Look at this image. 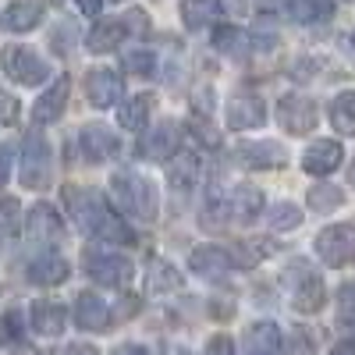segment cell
Instances as JSON below:
<instances>
[{
	"label": "cell",
	"instance_id": "6da1fadb",
	"mask_svg": "<svg viewBox=\"0 0 355 355\" xmlns=\"http://www.w3.org/2000/svg\"><path fill=\"white\" fill-rule=\"evenodd\" d=\"M64 199H68V206H71L75 220H78L89 234H93V239H100V242H107V245H135V231H132L121 217H117L100 196L78 192V189H64Z\"/></svg>",
	"mask_w": 355,
	"mask_h": 355
},
{
	"label": "cell",
	"instance_id": "7a4b0ae2",
	"mask_svg": "<svg viewBox=\"0 0 355 355\" xmlns=\"http://www.w3.org/2000/svg\"><path fill=\"white\" fill-rule=\"evenodd\" d=\"M110 192L128 210V217H135V220H153L157 217V185L150 178H142L139 171H132V167L117 171L110 178Z\"/></svg>",
	"mask_w": 355,
	"mask_h": 355
},
{
	"label": "cell",
	"instance_id": "3957f363",
	"mask_svg": "<svg viewBox=\"0 0 355 355\" xmlns=\"http://www.w3.org/2000/svg\"><path fill=\"white\" fill-rule=\"evenodd\" d=\"M50 171H53V157H50V146L43 135H28L25 146H21V167H18V178L25 189H46L50 185Z\"/></svg>",
	"mask_w": 355,
	"mask_h": 355
},
{
	"label": "cell",
	"instance_id": "277c9868",
	"mask_svg": "<svg viewBox=\"0 0 355 355\" xmlns=\"http://www.w3.org/2000/svg\"><path fill=\"white\" fill-rule=\"evenodd\" d=\"M85 274L93 277L96 284H107V288H125L132 281V263L125 256H117L110 249H89L85 256Z\"/></svg>",
	"mask_w": 355,
	"mask_h": 355
},
{
	"label": "cell",
	"instance_id": "5b68a950",
	"mask_svg": "<svg viewBox=\"0 0 355 355\" xmlns=\"http://www.w3.org/2000/svg\"><path fill=\"white\" fill-rule=\"evenodd\" d=\"M316 256L327 266H348L355 263V227L352 224H331L320 231Z\"/></svg>",
	"mask_w": 355,
	"mask_h": 355
},
{
	"label": "cell",
	"instance_id": "8992f818",
	"mask_svg": "<svg viewBox=\"0 0 355 355\" xmlns=\"http://www.w3.org/2000/svg\"><path fill=\"white\" fill-rule=\"evenodd\" d=\"M0 64H4V71L21 82V85H40L50 78V68L46 61H40L36 50H28V46H4V53H0Z\"/></svg>",
	"mask_w": 355,
	"mask_h": 355
},
{
	"label": "cell",
	"instance_id": "52a82bcc",
	"mask_svg": "<svg viewBox=\"0 0 355 355\" xmlns=\"http://www.w3.org/2000/svg\"><path fill=\"white\" fill-rule=\"evenodd\" d=\"M277 121H281V128L291 132V135H306V132L316 128V103L306 100V96H299V93L281 96V103H277Z\"/></svg>",
	"mask_w": 355,
	"mask_h": 355
},
{
	"label": "cell",
	"instance_id": "ba28073f",
	"mask_svg": "<svg viewBox=\"0 0 355 355\" xmlns=\"http://www.w3.org/2000/svg\"><path fill=\"white\" fill-rule=\"evenodd\" d=\"M327 302L323 281L309 270V266H295V281H291V306L299 313H320Z\"/></svg>",
	"mask_w": 355,
	"mask_h": 355
},
{
	"label": "cell",
	"instance_id": "9c48e42d",
	"mask_svg": "<svg viewBox=\"0 0 355 355\" xmlns=\"http://www.w3.org/2000/svg\"><path fill=\"white\" fill-rule=\"evenodd\" d=\"M263 125H266V107H263L259 96H252V93L231 96V103H227V128L249 132V128H263Z\"/></svg>",
	"mask_w": 355,
	"mask_h": 355
},
{
	"label": "cell",
	"instance_id": "30bf717a",
	"mask_svg": "<svg viewBox=\"0 0 355 355\" xmlns=\"http://www.w3.org/2000/svg\"><path fill=\"white\" fill-rule=\"evenodd\" d=\"M78 146H82V157L89 164H103L107 157H114L121 150V139H117L107 125H85L82 135H78Z\"/></svg>",
	"mask_w": 355,
	"mask_h": 355
},
{
	"label": "cell",
	"instance_id": "8fae6325",
	"mask_svg": "<svg viewBox=\"0 0 355 355\" xmlns=\"http://www.w3.org/2000/svg\"><path fill=\"white\" fill-rule=\"evenodd\" d=\"M85 96H89V103L100 107V110L114 107L117 100H121V78H117V71L93 68V71L85 75Z\"/></svg>",
	"mask_w": 355,
	"mask_h": 355
},
{
	"label": "cell",
	"instance_id": "7c38bea8",
	"mask_svg": "<svg viewBox=\"0 0 355 355\" xmlns=\"http://www.w3.org/2000/svg\"><path fill=\"white\" fill-rule=\"evenodd\" d=\"M231 266H234V259H231V252L220 249V245H202V249H196V252L189 256V270H192L196 277H206V281H220Z\"/></svg>",
	"mask_w": 355,
	"mask_h": 355
},
{
	"label": "cell",
	"instance_id": "4fadbf2b",
	"mask_svg": "<svg viewBox=\"0 0 355 355\" xmlns=\"http://www.w3.org/2000/svg\"><path fill=\"white\" fill-rule=\"evenodd\" d=\"M68 96H71V78L68 75H61L57 78L46 93L36 100V107H33V121L36 125H50V121H57V117L64 114V107H68Z\"/></svg>",
	"mask_w": 355,
	"mask_h": 355
},
{
	"label": "cell",
	"instance_id": "5bb4252c",
	"mask_svg": "<svg viewBox=\"0 0 355 355\" xmlns=\"http://www.w3.org/2000/svg\"><path fill=\"white\" fill-rule=\"evenodd\" d=\"M341 160H345V150H341V142H334V139H320L302 153V167L309 174H316V178L334 174L341 167Z\"/></svg>",
	"mask_w": 355,
	"mask_h": 355
},
{
	"label": "cell",
	"instance_id": "9a60e30c",
	"mask_svg": "<svg viewBox=\"0 0 355 355\" xmlns=\"http://www.w3.org/2000/svg\"><path fill=\"white\" fill-rule=\"evenodd\" d=\"M75 323L82 331H107L114 323V313H110V306L100 299V295L82 291L78 302H75Z\"/></svg>",
	"mask_w": 355,
	"mask_h": 355
},
{
	"label": "cell",
	"instance_id": "2e32d148",
	"mask_svg": "<svg viewBox=\"0 0 355 355\" xmlns=\"http://www.w3.org/2000/svg\"><path fill=\"white\" fill-rule=\"evenodd\" d=\"M214 43L227 57H249L252 46H274V40H259V36L245 33V28H239V25H220L214 33Z\"/></svg>",
	"mask_w": 355,
	"mask_h": 355
},
{
	"label": "cell",
	"instance_id": "e0dca14e",
	"mask_svg": "<svg viewBox=\"0 0 355 355\" xmlns=\"http://www.w3.org/2000/svg\"><path fill=\"white\" fill-rule=\"evenodd\" d=\"M68 274H71L68 259H64V256H57V252H43V256H36L33 263H28V281H33V284H43V288H50V284H64Z\"/></svg>",
	"mask_w": 355,
	"mask_h": 355
},
{
	"label": "cell",
	"instance_id": "ac0fdd59",
	"mask_svg": "<svg viewBox=\"0 0 355 355\" xmlns=\"http://www.w3.org/2000/svg\"><path fill=\"white\" fill-rule=\"evenodd\" d=\"M178 142H182L178 125L174 121H160L150 135H142V153L150 160H171L178 153Z\"/></svg>",
	"mask_w": 355,
	"mask_h": 355
},
{
	"label": "cell",
	"instance_id": "d6986e66",
	"mask_svg": "<svg viewBox=\"0 0 355 355\" xmlns=\"http://www.w3.org/2000/svg\"><path fill=\"white\" fill-rule=\"evenodd\" d=\"M239 160L245 167H256V171H270V167L284 164V150L277 142H242L239 146Z\"/></svg>",
	"mask_w": 355,
	"mask_h": 355
},
{
	"label": "cell",
	"instance_id": "ffe728a7",
	"mask_svg": "<svg viewBox=\"0 0 355 355\" xmlns=\"http://www.w3.org/2000/svg\"><path fill=\"white\" fill-rule=\"evenodd\" d=\"M245 345H249V355H281L284 338H281V327H277V323L263 320V323H252V327H249Z\"/></svg>",
	"mask_w": 355,
	"mask_h": 355
},
{
	"label": "cell",
	"instance_id": "44dd1931",
	"mask_svg": "<svg viewBox=\"0 0 355 355\" xmlns=\"http://www.w3.org/2000/svg\"><path fill=\"white\" fill-rule=\"evenodd\" d=\"M64 323H68V313L61 302H33V327L36 334L43 338H57V334H64Z\"/></svg>",
	"mask_w": 355,
	"mask_h": 355
},
{
	"label": "cell",
	"instance_id": "7402d4cb",
	"mask_svg": "<svg viewBox=\"0 0 355 355\" xmlns=\"http://www.w3.org/2000/svg\"><path fill=\"white\" fill-rule=\"evenodd\" d=\"M178 288H182V277H178V270H174L167 259L153 256L150 266H146V291L160 299V295H171V291H178Z\"/></svg>",
	"mask_w": 355,
	"mask_h": 355
},
{
	"label": "cell",
	"instance_id": "603a6c76",
	"mask_svg": "<svg viewBox=\"0 0 355 355\" xmlns=\"http://www.w3.org/2000/svg\"><path fill=\"white\" fill-rule=\"evenodd\" d=\"M25 231L33 234V239H43V242H50V239H61L64 224H61V217H57V210H50L46 202H40V206H33V210H28Z\"/></svg>",
	"mask_w": 355,
	"mask_h": 355
},
{
	"label": "cell",
	"instance_id": "cb8c5ba5",
	"mask_svg": "<svg viewBox=\"0 0 355 355\" xmlns=\"http://www.w3.org/2000/svg\"><path fill=\"white\" fill-rule=\"evenodd\" d=\"M43 21V4L40 0H15V4L4 11V25L11 33H28Z\"/></svg>",
	"mask_w": 355,
	"mask_h": 355
},
{
	"label": "cell",
	"instance_id": "d4e9b609",
	"mask_svg": "<svg viewBox=\"0 0 355 355\" xmlns=\"http://www.w3.org/2000/svg\"><path fill=\"white\" fill-rule=\"evenodd\" d=\"M224 15V4L220 0H185L182 4V18H185V28H206V25H214L220 21Z\"/></svg>",
	"mask_w": 355,
	"mask_h": 355
},
{
	"label": "cell",
	"instance_id": "484cf974",
	"mask_svg": "<svg viewBox=\"0 0 355 355\" xmlns=\"http://www.w3.org/2000/svg\"><path fill=\"white\" fill-rule=\"evenodd\" d=\"M227 202H231V217H234V220H242V224H249V220H256V217L263 214V192L252 189V185L234 189Z\"/></svg>",
	"mask_w": 355,
	"mask_h": 355
},
{
	"label": "cell",
	"instance_id": "4316f807",
	"mask_svg": "<svg viewBox=\"0 0 355 355\" xmlns=\"http://www.w3.org/2000/svg\"><path fill=\"white\" fill-rule=\"evenodd\" d=\"M167 178H171V185L178 192H192L196 182H199V160L192 153H182V157H174L171 167H167Z\"/></svg>",
	"mask_w": 355,
	"mask_h": 355
},
{
	"label": "cell",
	"instance_id": "83f0119b",
	"mask_svg": "<svg viewBox=\"0 0 355 355\" xmlns=\"http://www.w3.org/2000/svg\"><path fill=\"white\" fill-rule=\"evenodd\" d=\"M125 33H128V28H125V21H114V18H107V21H100L96 28H93V33H89V50H93V53H107V50H114L117 43H121L125 40Z\"/></svg>",
	"mask_w": 355,
	"mask_h": 355
},
{
	"label": "cell",
	"instance_id": "f1b7e54d",
	"mask_svg": "<svg viewBox=\"0 0 355 355\" xmlns=\"http://www.w3.org/2000/svg\"><path fill=\"white\" fill-rule=\"evenodd\" d=\"M331 125L338 135H355V93H338L331 103Z\"/></svg>",
	"mask_w": 355,
	"mask_h": 355
},
{
	"label": "cell",
	"instance_id": "f546056e",
	"mask_svg": "<svg viewBox=\"0 0 355 355\" xmlns=\"http://www.w3.org/2000/svg\"><path fill=\"white\" fill-rule=\"evenodd\" d=\"M150 103H153V96H132V100H125V107L117 110V121H121L128 132H142L146 128V117H150Z\"/></svg>",
	"mask_w": 355,
	"mask_h": 355
},
{
	"label": "cell",
	"instance_id": "4dcf8cb0",
	"mask_svg": "<svg viewBox=\"0 0 355 355\" xmlns=\"http://www.w3.org/2000/svg\"><path fill=\"white\" fill-rule=\"evenodd\" d=\"M274 242L270 239H252V242H242V245H234V252H231V259H234V266H259L266 256H274Z\"/></svg>",
	"mask_w": 355,
	"mask_h": 355
},
{
	"label": "cell",
	"instance_id": "1f68e13d",
	"mask_svg": "<svg viewBox=\"0 0 355 355\" xmlns=\"http://www.w3.org/2000/svg\"><path fill=\"white\" fill-rule=\"evenodd\" d=\"M306 202H309V210H316V214H334L338 206L345 202V192L334 189V185H316V189H309Z\"/></svg>",
	"mask_w": 355,
	"mask_h": 355
},
{
	"label": "cell",
	"instance_id": "d6a6232c",
	"mask_svg": "<svg viewBox=\"0 0 355 355\" xmlns=\"http://www.w3.org/2000/svg\"><path fill=\"white\" fill-rule=\"evenodd\" d=\"M288 11L299 25H313V21H323L331 15V4H320V0H291Z\"/></svg>",
	"mask_w": 355,
	"mask_h": 355
},
{
	"label": "cell",
	"instance_id": "836d02e7",
	"mask_svg": "<svg viewBox=\"0 0 355 355\" xmlns=\"http://www.w3.org/2000/svg\"><path fill=\"white\" fill-rule=\"evenodd\" d=\"M299 220H302V210L295 202H277L270 210V227L274 231H291V227H299Z\"/></svg>",
	"mask_w": 355,
	"mask_h": 355
},
{
	"label": "cell",
	"instance_id": "e575fe53",
	"mask_svg": "<svg viewBox=\"0 0 355 355\" xmlns=\"http://www.w3.org/2000/svg\"><path fill=\"white\" fill-rule=\"evenodd\" d=\"M21 206H18V199H0V231L4 234H15V231H21Z\"/></svg>",
	"mask_w": 355,
	"mask_h": 355
},
{
	"label": "cell",
	"instance_id": "d590c367",
	"mask_svg": "<svg viewBox=\"0 0 355 355\" xmlns=\"http://www.w3.org/2000/svg\"><path fill=\"white\" fill-rule=\"evenodd\" d=\"M125 68L135 71L139 78H150L153 68H157V57L150 50H132V53H125Z\"/></svg>",
	"mask_w": 355,
	"mask_h": 355
},
{
	"label": "cell",
	"instance_id": "8d00e7d4",
	"mask_svg": "<svg viewBox=\"0 0 355 355\" xmlns=\"http://www.w3.org/2000/svg\"><path fill=\"white\" fill-rule=\"evenodd\" d=\"M338 313H341L345 323L355 320V284H345V288L338 291Z\"/></svg>",
	"mask_w": 355,
	"mask_h": 355
},
{
	"label": "cell",
	"instance_id": "74e56055",
	"mask_svg": "<svg viewBox=\"0 0 355 355\" xmlns=\"http://www.w3.org/2000/svg\"><path fill=\"white\" fill-rule=\"evenodd\" d=\"M125 28L128 33H135V36H146L150 33V18H146V11H128V18H125Z\"/></svg>",
	"mask_w": 355,
	"mask_h": 355
},
{
	"label": "cell",
	"instance_id": "f35d334b",
	"mask_svg": "<svg viewBox=\"0 0 355 355\" xmlns=\"http://www.w3.org/2000/svg\"><path fill=\"white\" fill-rule=\"evenodd\" d=\"M206 355H234V341L227 334H214L206 341Z\"/></svg>",
	"mask_w": 355,
	"mask_h": 355
},
{
	"label": "cell",
	"instance_id": "ab89813d",
	"mask_svg": "<svg viewBox=\"0 0 355 355\" xmlns=\"http://www.w3.org/2000/svg\"><path fill=\"white\" fill-rule=\"evenodd\" d=\"M18 103L11 100V96H4V93H0V121H15V117H18V110H15Z\"/></svg>",
	"mask_w": 355,
	"mask_h": 355
},
{
	"label": "cell",
	"instance_id": "60d3db41",
	"mask_svg": "<svg viewBox=\"0 0 355 355\" xmlns=\"http://www.w3.org/2000/svg\"><path fill=\"white\" fill-rule=\"evenodd\" d=\"M8 174H11V153L0 150V189L8 185Z\"/></svg>",
	"mask_w": 355,
	"mask_h": 355
},
{
	"label": "cell",
	"instance_id": "b9f144b4",
	"mask_svg": "<svg viewBox=\"0 0 355 355\" xmlns=\"http://www.w3.org/2000/svg\"><path fill=\"white\" fill-rule=\"evenodd\" d=\"M295 352H299V355H309L313 352V341L306 338V331H295Z\"/></svg>",
	"mask_w": 355,
	"mask_h": 355
},
{
	"label": "cell",
	"instance_id": "7bdbcfd3",
	"mask_svg": "<svg viewBox=\"0 0 355 355\" xmlns=\"http://www.w3.org/2000/svg\"><path fill=\"white\" fill-rule=\"evenodd\" d=\"M75 4H78V11H82V15H100L103 0H75Z\"/></svg>",
	"mask_w": 355,
	"mask_h": 355
},
{
	"label": "cell",
	"instance_id": "ee69618b",
	"mask_svg": "<svg viewBox=\"0 0 355 355\" xmlns=\"http://www.w3.org/2000/svg\"><path fill=\"white\" fill-rule=\"evenodd\" d=\"M114 355H150L142 345H121V348H114Z\"/></svg>",
	"mask_w": 355,
	"mask_h": 355
},
{
	"label": "cell",
	"instance_id": "f6af8a7d",
	"mask_svg": "<svg viewBox=\"0 0 355 355\" xmlns=\"http://www.w3.org/2000/svg\"><path fill=\"white\" fill-rule=\"evenodd\" d=\"M331 355H355V341H338L331 348Z\"/></svg>",
	"mask_w": 355,
	"mask_h": 355
},
{
	"label": "cell",
	"instance_id": "bcb514c9",
	"mask_svg": "<svg viewBox=\"0 0 355 355\" xmlns=\"http://www.w3.org/2000/svg\"><path fill=\"white\" fill-rule=\"evenodd\" d=\"M68 355H100V352H96L93 345H75V348H71Z\"/></svg>",
	"mask_w": 355,
	"mask_h": 355
},
{
	"label": "cell",
	"instance_id": "7dc6e473",
	"mask_svg": "<svg viewBox=\"0 0 355 355\" xmlns=\"http://www.w3.org/2000/svg\"><path fill=\"white\" fill-rule=\"evenodd\" d=\"M341 46H345L348 53H355V33H348V36H341Z\"/></svg>",
	"mask_w": 355,
	"mask_h": 355
},
{
	"label": "cell",
	"instance_id": "c3c4849f",
	"mask_svg": "<svg viewBox=\"0 0 355 355\" xmlns=\"http://www.w3.org/2000/svg\"><path fill=\"white\" fill-rule=\"evenodd\" d=\"M352 182H355V167H352Z\"/></svg>",
	"mask_w": 355,
	"mask_h": 355
},
{
	"label": "cell",
	"instance_id": "681fc988",
	"mask_svg": "<svg viewBox=\"0 0 355 355\" xmlns=\"http://www.w3.org/2000/svg\"><path fill=\"white\" fill-rule=\"evenodd\" d=\"M114 4H121V0H114Z\"/></svg>",
	"mask_w": 355,
	"mask_h": 355
}]
</instances>
